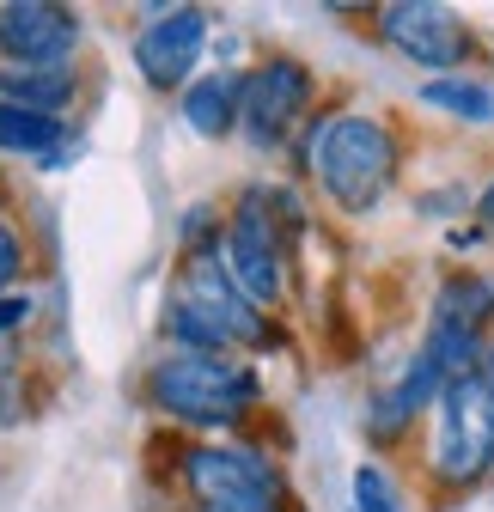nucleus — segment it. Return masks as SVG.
Here are the masks:
<instances>
[{
	"label": "nucleus",
	"instance_id": "obj_1",
	"mask_svg": "<svg viewBox=\"0 0 494 512\" xmlns=\"http://www.w3.org/2000/svg\"><path fill=\"white\" fill-rule=\"evenodd\" d=\"M147 415L190 439H257L269 415L263 366L244 354H196V348H159L135 384Z\"/></svg>",
	"mask_w": 494,
	"mask_h": 512
},
{
	"label": "nucleus",
	"instance_id": "obj_2",
	"mask_svg": "<svg viewBox=\"0 0 494 512\" xmlns=\"http://www.w3.org/2000/svg\"><path fill=\"white\" fill-rule=\"evenodd\" d=\"M293 153H299V171L318 183V196L342 220H366V214H379L391 202V189L403 183L409 128L391 110L336 104L293 141Z\"/></svg>",
	"mask_w": 494,
	"mask_h": 512
},
{
	"label": "nucleus",
	"instance_id": "obj_3",
	"mask_svg": "<svg viewBox=\"0 0 494 512\" xmlns=\"http://www.w3.org/2000/svg\"><path fill=\"white\" fill-rule=\"evenodd\" d=\"M153 482L171 506L190 512H305L281 458H269L257 439H190L159 427L147 439Z\"/></svg>",
	"mask_w": 494,
	"mask_h": 512
},
{
	"label": "nucleus",
	"instance_id": "obj_4",
	"mask_svg": "<svg viewBox=\"0 0 494 512\" xmlns=\"http://www.w3.org/2000/svg\"><path fill=\"white\" fill-rule=\"evenodd\" d=\"M159 336L165 348H196V354H281L287 330L281 317H269L251 293H244L226 269V238L202 250H177V269L165 287L159 311Z\"/></svg>",
	"mask_w": 494,
	"mask_h": 512
},
{
	"label": "nucleus",
	"instance_id": "obj_5",
	"mask_svg": "<svg viewBox=\"0 0 494 512\" xmlns=\"http://www.w3.org/2000/svg\"><path fill=\"white\" fill-rule=\"evenodd\" d=\"M494 476V397L488 378H452L421 427V494L427 506H458Z\"/></svg>",
	"mask_w": 494,
	"mask_h": 512
},
{
	"label": "nucleus",
	"instance_id": "obj_6",
	"mask_svg": "<svg viewBox=\"0 0 494 512\" xmlns=\"http://www.w3.org/2000/svg\"><path fill=\"white\" fill-rule=\"evenodd\" d=\"M299 202L287 189L244 183L226 202V269L269 317L287 311V281H293V238H299Z\"/></svg>",
	"mask_w": 494,
	"mask_h": 512
},
{
	"label": "nucleus",
	"instance_id": "obj_7",
	"mask_svg": "<svg viewBox=\"0 0 494 512\" xmlns=\"http://www.w3.org/2000/svg\"><path fill=\"white\" fill-rule=\"evenodd\" d=\"M318 92H324V80L305 55H293V49L257 55L251 68H244V128L238 135L263 153L299 141L305 128L318 122Z\"/></svg>",
	"mask_w": 494,
	"mask_h": 512
},
{
	"label": "nucleus",
	"instance_id": "obj_8",
	"mask_svg": "<svg viewBox=\"0 0 494 512\" xmlns=\"http://www.w3.org/2000/svg\"><path fill=\"white\" fill-rule=\"evenodd\" d=\"M366 19H373V37L397 61H409V68L434 74V80L440 74H470L482 61L476 25L464 13L440 7V0H385V7H373Z\"/></svg>",
	"mask_w": 494,
	"mask_h": 512
},
{
	"label": "nucleus",
	"instance_id": "obj_9",
	"mask_svg": "<svg viewBox=\"0 0 494 512\" xmlns=\"http://www.w3.org/2000/svg\"><path fill=\"white\" fill-rule=\"evenodd\" d=\"M208 31H214L208 7H183V0H177V7H153L147 25H141L135 43H129V61H135L141 86L183 98V92H190V80H196V68H202Z\"/></svg>",
	"mask_w": 494,
	"mask_h": 512
},
{
	"label": "nucleus",
	"instance_id": "obj_10",
	"mask_svg": "<svg viewBox=\"0 0 494 512\" xmlns=\"http://www.w3.org/2000/svg\"><path fill=\"white\" fill-rule=\"evenodd\" d=\"M86 13L55 0H7L0 7V68H61L80 61Z\"/></svg>",
	"mask_w": 494,
	"mask_h": 512
},
{
	"label": "nucleus",
	"instance_id": "obj_11",
	"mask_svg": "<svg viewBox=\"0 0 494 512\" xmlns=\"http://www.w3.org/2000/svg\"><path fill=\"white\" fill-rule=\"evenodd\" d=\"M0 153L31 159L37 171H61V165L80 153V135H74V122L37 116V110H25V104H7V98H0Z\"/></svg>",
	"mask_w": 494,
	"mask_h": 512
},
{
	"label": "nucleus",
	"instance_id": "obj_12",
	"mask_svg": "<svg viewBox=\"0 0 494 512\" xmlns=\"http://www.w3.org/2000/svg\"><path fill=\"white\" fill-rule=\"evenodd\" d=\"M183 122H190L196 141H232L244 128V68H214V74H196L190 92L177 98Z\"/></svg>",
	"mask_w": 494,
	"mask_h": 512
},
{
	"label": "nucleus",
	"instance_id": "obj_13",
	"mask_svg": "<svg viewBox=\"0 0 494 512\" xmlns=\"http://www.w3.org/2000/svg\"><path fill=\"white\" fill-rule=\"evenodd\" d=\"M80 92H86L80 61H61V68H0V98L25 104L37 116H61V122H68V110L80 104Z\"/></svg>",
	"mask_w": 494,
	"mask_h": 512
},
{
	"label": "nucleus",
	"instance_id": "obj_14",
	"mask_svg": "<svg viewBox=\"0 0 494 512\" xmlns=\"http://www.w3.org/2000/svg\"><path fill=\"white\" fill-rule=\"evenodd\" d=\"M415 104L421 110H440L452 122H470V128H488L494 122V86L482 74H440V80H421L415 86Z\"/></svg>",
	"mask_w": 494,
	"mask_h": 512
},
{
	"label": "nucleus",
	"instance_id": "obj_15",
	"mask_svg": "<svg viewBox=\"0 0 494 512\" xmlns=\"http://www.w3.org/2000/svg\"><path fill=\"white\" fill-rule=\"evenodd\" d=\"M427 421H415L409 409H403V397L391 391V384H379L373 397H366V415H360V433H366V445H373L379 458H391V452H403V445L421 433Z\"/></svg>",
	"mask_w": 494,
	"mask_h": 512
},
{
	"label": "nucleus",
	"instance_id": "obj_16",
	"mask_svg": "<svg viewBox=\"0 0 494 512\" xmlns=\"http://www.w3.org/2000/svg\"><path fill=\"white\" fill-rule=\"evenodd\" d=\"M348 512H409L397 476L385 464H354V482H348Z\"/></svg>",
	"mask_w": 494,
	"mask_h": 512
},
{
	"label": "nucleus",
	"instance_id": "obj_17",
	"mask_svg": "<svg viewBox=\"0 0 494 512\" xmlns=\"http://www.w3.org/2000/svg\"><path fill=\"white\" fill-rule=\"evenodd\" d=\"M31 275V250L19 238V226L0 214V293H19V281Z\"/></svg>",
	"mask_w": 494,
	"mask_h": 512
},
{
	"label": "nucleus",
	"instance_id": "obj_18",
	"mask_svg": "<svg viewBox=\"0 0 494 512\" xmlns=\"http://www.w3.org/2000/svg\"><path fill=\"white\" fill-rule=\"evenodd\" d=\"M31 293H0V336H13V330H25L31 324Z\"/></svg>",
	"mask_w": 494,
	"mask_h": 512
},
{
	"label": "nucleus",
	"instance_id": "obj_19",
	"mask_svg": "<svg viewBox=\"0 0 494 512\" xmlns=\"http://www.w3.org/2000/svg\"><path fill=\"white\" fill-rule=\"evenodd\" d=\"M476 226H482V232L494 238V171H488V183L476 189Z\"/></svg>",
	"mask_w": 494,
	"mask_h": 512
},
{
	"label": "nucleus",
	"instance_id": "obj_20",
	"mask_svg": "<svg viewBox=\"0 0 494 512\" xmlns=\"http://www.w3.org/2000/svg\"><path fill=\"white\" fill-rule=\"evenodd\" d=\"M482 238H488V232H482V226H458V232H452V250H476V244H482Z\"/></svg>",
	"mask_w": 494,
	"mask_h": 512
},
{
	"label": "nucleus",
	"instance_id": "obj_21",
	"mask_svg": "<svg viewBox=\"0 0 494 512\" xmlns=\"http://www.w3.org/2000/svg\"><path fill=\"white\" fill-rule=\"evenodd\" d=\"M482 378H488V397H494V336H488V360H482Z\"/></svg>",
	"mask_w": 494,
	"mask_h": 512
},
{
	"label": "nucleus",
	"instance_id": "obj_22",
	"mask_svg": "<svg viewBox=\"0 0 494 512\" xmlns=\"http://www.w3.org/2000/svg\"><path fill=\"white\" fill-rule=\"evenodd\" d=\"M0 366H7V348H0Z\"/></svg>",
	"mask_w": 494,
	"mask_h": 512
},
{
	"label": "nucleus",
	"instance_id": "obj_23",
	"mask_svg": "<svg viewBox=\"0 0 494 512\" xmlns=\"http://www.w3.org/2000/svg\"><path fill=\"white\" fill-rule=\"evenodd\" d=\"M171 512H190V506H171Z\"/></svg>",
	"mask_w": 494,
	"mask_h": 512
}]
</instances>
